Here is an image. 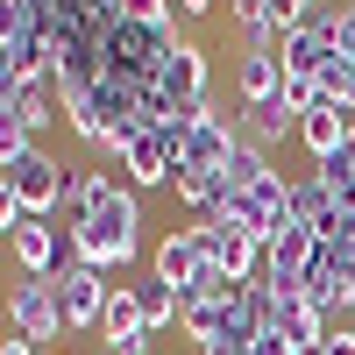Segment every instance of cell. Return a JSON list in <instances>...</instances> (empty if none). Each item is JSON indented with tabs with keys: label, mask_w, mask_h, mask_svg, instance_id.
Masks as SVG:
<instances>
[{
	"label": "cell",
	"mask_w": 355,
	"mask_h": 355,
	"mask_svg": "<svg viewBox=\"0 0 355 355\" xmlns=\"http://www.w3.org/2000/svg\"><path fill=\"white\" fill-rule=\"evenodd\" d=\"M64 234H71V256H78V263H93V270L121 277L128 263L142 256V192L121 185V192H114V206H100V214L71 220Z\"/></svg>",
	"instance_id": "cell-1"
},
{
	"label": "cell",
	"mask_w": 355,
	"mask_h": 355,
	"mask_svg": "<svg viewBox=\"0 0 355 355\" xmlns=\"http://www.w3.org/2000/svg\"><path fill=\"white\" fill-rule=\"evenodd\" d=\"M71 171H78V164H57L50 150H28V157H15L0 178L15 185V199H21L28 220H57V206L71 199Z\"/></svg>",
	"instance_id": "cell-2"
},
{
	"label": "cell",
	"mask_w": 355,
	"mask_h": 355,
	"mask_svg": "<svg viewBox=\"0 0 355 355\" xmlns=\"http://www.w3.org/2000/svg\"><path fill=\"white\" fill-rule=\"evenodd\" d=\"M313 249H320V234H313L306 220H277V234L263 242V284H270L277 299H306Z\"/></svg>",
	"instance_id": "cell-3"
},
{
	"label": "cell",
	"mask_w": 355,
	"mask_h": 355,
	"mask_svg": "<svg viewBox=\"0 0 355 355\" xmlns=\"http://www.w3.org/2000/svg\"><path fill=\"white\" fill-rule=\"evenodd\" d=\"M8 320H15V334H21V341H36V348H57V341L71 334L50 277H15V284H8Z\"/></svg>",
	"instance_id": "cell-4"
},
{
	"label": "cell",
	"mask_w": 355,
	"mask_h": 355,
	"mask_svg": "<svg viewBox=\"0 0 355 355\" xmlns=\"http://www.w3.org/2000/svg\"><path fill=\"white\" fill-rule=\"evenodd\" d=\"M57 306H64V327L71 334H85V327H100V313H107V291H114V277L107 270H93V263H57Z\"/></svg>",
	"instance_id": "cell-5"
},
{
	"label": "cell",
	"mask_w": 355,
	"mask_h": 355,
	"mask_svg": "<svg viewBox=\"0 0 355 355\" xmlns=\"http://www.w3.org/2000/svg\"><path fill=\"white\" fill-rule=\"evenodd\" d=\"M306 299L327 306V313H348V306H355V234H341V242H320V249H313Z\"/></svg>",
	"instance_id": "cell-6"
},
{
	"label": "cell",
	"mask_w": 355,
	"mask_h": 355,
	"mask_svg": "<svg viewBox=\"0 0 355 355\" xmlns=\"http://www.w3.org/2000/svg\"><path fill=\"white\" fill-rule=\"evenodd\" d=\"M199 249L227 284H256L263 277V242L242 234V227H227V220H199Z\"/></svg>",
	"instance_id": "cell-7"
},
{
	"label": "cell",
	"mask_w": 355,
	"mask_h": 355,
	"mask_svg": "<svg viewBox=\"0 0 355 355\" xmlns=\"http://www.w3.org/2000/svg\"><path fill=\"white\" fill-rule=\"evenodd\" d=\"M114 171L128 178L135 192H157V185H178V135H164V128H142L121 157H114Z\"/></svg>",
	"instance_id": "cell-8"
},
{
	"label": "cell",
	"mask_w": 355,
	"mask_h": 355,
	"mask_svg": "<svg viewBox=\"0 0 355 355\" xmlns=\"http://www.w3.org/2000/svg\"><path fill=\"white\" fill-rule=\"evenodd\" d=\"M8 256H15L21 277H57V263H71V234L57 220H21L15 242H8Z\"/></svg>",
	"instance_id": "cell-9"
},
{
	"label": "cell",
	"mask_w": 355,
	"mask_h": 355,
	"mask_svg": "<svg viewBox=\"0 0 355 355\" xmlns=\"http://www.w3.org/2000/svg\"><path fill=\"white\" fill-rule=\"evenodd\" d=\"M206 270V249H199V220L192 227H171L164 242L150 249V277L171 284V291H192V277Z\"/></svg>",
	"instance_id": "cell-10"
},
{
	"label": "cell",
	"mask_w": 355,
	"mask_h": 355,
	"mask_svg": "<svg viewBox=\"0 0 355 355\" xmlns=\"http://www.w3.org/2000/svg\"><path fill=\"white\" fill-rule=\"evenodd\" d=\"M277 64L284 78H320L334 64V36H327V15H313L306 28H284V43H277Z\"/></svg>",
	"instance_id": "cell-11"
},
{
	"label": "cell",
	"mask_w": 355,
	"mask_h": 355,
	"mask_svg": "<svg viewBox=\"0 0 355 355\" xmlns=\"http://www.w3.org/2000/svg\"><path fill=\"white\" fill-rule=\"evenodd\" d=\"M157 85H164V93H171L178 107H199V100H214V93H206V85H214V64H206V50L185 36V43L171 50V64H164V78H157Z\"/></svg>",
	"instance_id": "cell-12"
},
{
	"label": "cell",
	"mask_w": 355,
	"mask_h": 355,
	"mask_svg": "<svg viewBox=\"0 0 355 355\" xmlns=\"http://www.w3.org/2000/svg\"><path fill=\"white\" fill-rule=\"evenodd\" d=\"M277 85H284L277 50H242V64H234V100H242V107H263Z\"/></svg>",
	"instance_id": "cell-13"
},
{
	"label": "cell",
	"mask_w": 355,
	"mask_h": 355,
	"mask_svg": "<svg viewBox=\"0 0 355 355\" xmlns=\"http://www.w3.org/2000/svg\"><path fill=\"white\" fill-rule=\"evenodd\" d=\"M348 114L334 107V100H313V114H306V121H299V142H306V150H313V164H327L334 150H341V142H348Z\"/></svg>",
	"instance_id": "cell-14"
},
{
	"label": "cell",
	"mask_w": 355,
	"mask_h": 355,
	"mask_svg": "<svg viewBox=\"0 0 355 355\" xmlns=\"http://www.w3.org/2000/svg\"><path fill=\"white\" fill-rule=\"evenodd\" d=\"M114 192H121V178H114L107 164H78V171H71V199H64V214L85 220V214H100V206H114Z\"/></svg>",
	"instance_id": "cell-15"
},
{
	"label": "cell",
	"mask_w": 355,
	"mask_h": 355,
	"mask_svg": "<svg viewBox=\"0 0 355 355\" xmlns=\"http://www.w3.org/2000/svg\"><path fill=\"white\" fill-rule=\"evenodd\" d=\"M277 334L284 341H327V306H313V299H277Z\"/></svg>",
	"instance_id": "cell-16"
},
{
	"label": "cell",
	"mask_w": 355,
	"mask_h": 355,
	"mask_svg": "<svg viewBox=\"0 0 355 355\" xmlns=\"http://www.w3.org/2000/svg\"><path fill=\"white\" fill-rule=\"evenodd\" d=\"M8 107H15V121H21L28 135H43V128L57 121V114H64V107H57V93H50V78H28L21 93L8 100Z\"/></svg>",
	"instance_id": "cell-17"
},
{
	"label": "cell",
	"mask_w": 355,
	"mask_h": 355,
	"mask_svg": "<svg viewBox=\"0 0 355 355\" xmlns=\"http://www.w3.org/2000/svg\"><path fill=\"white\" fill-rule=\"evenodd\" d=\"M227 15H234V28L249 36V50H277V43H284V36H277L270 0H227Z\"/></svg>",
	"instance_id": "cell-18"
},
{
	"label": "cell",
	"mask_w": 355,
	"mask_h": 355,
	"mask_svg": "<svg viewBox=\"0 0 355 355\" xmlns=\"http://www.w3.org/2000/svg\"><path fill=\"white\" fill-rule=\"evenodd\" d=\"M171 192L185 199L192 214H206V220H214V214H220V199H227V185H220V171H178V185H171Z\"/></svg>",
	"instance_id": "cell-19"
},
{
	"label": "cell",
	"mask_w": 355,
	"mask_h": 355,
	"mask_svg": "<svg viewBox=\"0 0 355 355\" xmlns=\"http://www.w3.org/2000/svg\"><path fill=\"white\" fill-rule=\"evenodd\" d=\"M135 299H142V320H150V334L178 327V313H185V291H171V284H157V277H142V284H135Z\"/></svg>",
	"instance_id": "cell-20"
},
{
	"label": "cell",
	"mask_w": 355,
	"mask_h": 355,
	"mask_svg": "<svg viewBox=\"0 0 355 355\" xmlns=\"http://www.w3.org/2000/svg\"><path fill=\"white\" fill-rule=\"evenodd\" d=\"M270 171H277V164H270V150H256V142H242V150H234V157L220 164V185H227V192H249L256 178H270Z\"/></svg>",
	"instance_id": "cell-21"
},
{
	"label": "cell",
	"mask_w": 355,
	"mask_h": 355,
	"mask_svg": "<svg viewBox=\"0 0 355 355\" xmlns=\"http://www.w3.org/2000/svg\"><path fill=\"white\" fill-rule=\"evenodd\" d=\"M114 15H121V21H135V28H185L171 0H114Z\"/></svg>",
	"instance_id": "cell-22"
},
{
	"label": "cell",
	"mask_w": 355,
	"mask_h": 355,
	"mask_svg": "<svg viewBox=\"0 0 355 355\" xmlns=\"http://www.w3.org/2000/svg\"><path fill=\"white\" fill-rule=\"evenodd\" d=\"M320 100H334L348 121H355V64H341V57H334V64L320 71Z\"/></svg>",
	"instance_id": "cell-23"
},
{
	"label": "cell",
	"mask_w": 355,
	"mask_h": 355,
	"mask_svg": "<svg viewBox=\"0 0 355 355\" xmlns=\"http://www.w3.org/2000/svg\"><path fill=\"white\" fill-rule=\"evenodd\" d=\"M28 150H36V135L15 121V107H0V171H8L15 157H28Z\"/></svg>",
	"instance_id": "cell-24"
},
{
	"label": "cell",
	"mask_w": 355,
	"mask_h": 355,
	"mask_svg": "<svg viewBox=\"0 0 355 355\" xmlns=\"http://www.w3.org/2000/svg\"><path fill=\"white\" fill-rule=\"evenodd\" d=\"M327 36H334L341 64H355V8H327Z\"/></svg>",
	"instance_id": "cell-25"
},
{
	"label": "cell",
	"mask_w": 355,
	"mask_h": 355,
	"mask_svg": "<svg viewBox=\"0 0 355 355\" xmlns=\"http://www.w3.org/2000/svg\"><path fill=\"white\" fill-rule=\"evenodd\" d=\"M270 15H277V36H284V28H306L313 21V0H270Z\"/></svg>",
	"instance_id": "cell-26"
},
{
	"label": "cell",
	"mask_w": 355,
	"mask_h": 355,
	"mask_svg": "<svg viewBox=\"0 0 355 355\" xmlns=\"http://www.w3.org/2000/svg\"><path fill=\"white\" fill-rule=\"evenodd\" d=\"M28 214H21V199H15V185H8V178H0V234H8V242H15V227H21Z\"/></svg>",
	"instance_id": "cell-27"
},
{
	"label": "cell",
	"mask_w": 355,
	"mask_h": 355,
	"mask_svg": "<svg viewBox=\"0 0 355 355\" xmlns=\"http://www.w3.org/2000/svg\"><path fill=\"white\" fill-rule=\"evenodd\" d=\"M171 8H178V21H206V15H214V0H171Z\"/></svg>",
	"instance_id": "cell-28"
},
{
	"label": "cell",
	"mask_w": 355,
	"mask_h": 355,
	"mask_svg": "<svg viewBox=\"0 0 355 355\" xmlns=\"http://www.w3.org/2000/svg\"><path fill=\"white\" fill-rule=\"evenodd\" d=\"M327 355H355V327H334L327 334Z\"/></svg>",
	"instance_id": "cell-29"
},
{
	"label": "cell",
	"mask_w": 355,
	"mask_h": 355,
	"mask_svg": "<svg viewBox=\"0 0 355 355\" xmlns=\"http://www.w3.org/2000/svg\"><path fill=\"white\" fill-rule=\"evenodd\" d=\"M0 355H43L36 341H21V334H8V341H0Z\"/></svg>",
	"instance_id": "cell-30"
},
{
	"label": "cell",
	"mask_w": 355,
	"mask_h": 355,
	"mask_svg": "<svg viewBox=\"0 0 355 355\" xmlns=\"http://www.w3.org/2000/svg\"><path fill=\"white\" fill-rule=\"evenodd\" d=\"M199 355H249L242 341H214V348H199Z\"/></svg>",
	"instance_id": "cell-31"
},
{
	"label": "cell",
	"mask_w": 355,
	"mask_h": 355,
	"mask_svg": "<svg viewBox=\"0 0 355 355\" xmlns=\"http://www.w3.org/2000/svg\"><path fill=\"white\" fill-rule=\"evenodd\" d=\"M291 355H327V341H299V348H291Z\"/></svg>",
	"instance_id": "cell-32"
},
{
	"label": "cell",
	"mask_w": 355,
	"mask_h": 355,
	"mask_svg": "<svg viewBox=\"0 0 355 355\" xmlns=\"http://www.w3.org/2000/svg\"><path fill=\"white\" fill-rule=\"evenodd\" d=\"M57 355H64V348H57Z\"/></svg>",
	"instance_id": "cell-33"
}]
</instances>
